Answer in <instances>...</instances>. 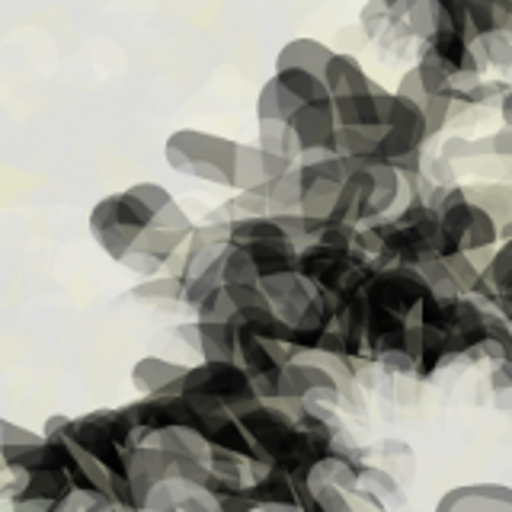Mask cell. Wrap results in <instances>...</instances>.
Masks as SVG:
<instances>
[{
  "instance_id": "cell-23",
  "label": "cell",
  "mask_w": 512,
  "mask_h": 512,
  "mask_svg": "<svg viewBox=\"0 0 512 512\" xmlns=\"http://www.w3.org/2000/svg\"><path fill=\"white\" fill-rule=\"evenodd\" d=\"M496 247H500V224H496L484 208L474 205L468 231L461 237V253H484V250H496Z\"/></svg>"
},
{
  "instance_id": "cell-1",
  "label": "cell",
  "mask_w": 512,
  "mask_h": 512,
  "mask_svg": "<svg viewBox=\"0 0 512 512\" xmlns=\"http://www.w3.org/2000/svg\"><path fill=\"white\" fill-rule=\"evenodd\" d=\"M237 144L240 141L202 132V128H176V132L167 135V141H164V157H167V167L176 173L231 189Z\"/></svg>"
},
{
  "instance_id": "cell-34",
  "label": "cell",
  "mask_w": 512,
  "mask_h": 512,
  "mask_svg": "<svg viewBox=\"0 0 512 512\" xmlns=\"http://www.w3.org/2000/svg\"><path fill=\"white\" fill-rule=\"evenodd\" d=\"M490 388L496 394H509L512 391V359L490 365Z\"/></svg>"
},
{
  "instance_id": "cell-24",
  "label": "cell",
  "mask_w": 512,
  "mask_h": 512,
  "mask_svg": "<svg viewBox=\"0 0 512 512\" xmlns=\"http://www.w3.org/2000/svg\"><path fill=\"white\" fill-rule=\"evenodd\" d=\"M474 48V58L480 64V71L484 68H509L512 64V36L509 32H490V36H480L471 42Z\"/></svg>"
},
{
  "instance_id": "cell-28",
  "label": "cell",
  "mask_w": 512,
  "mask_h": 512,
  "mask_svg": "<svg viewBox=\"0 0 512 512\" xmlns=\"http://www.w3.org/2000/svg\"><path fill=\"white\" fill-rule=\"evenodd\" d=\"M445 260V266H448V272H452V279H455V285H458V292L461 295H471L474 292V285L480 282V269L474 266V260L468 253H448V256H442Z\"/></svg>"
},
{
  "instance_id": "cell-27",
  "label": "cell",
  "mask_w": 512,
  "mask_h": 512,
  "mask_svg": "<svg viewBox=\"0 0 512 512\" xmlns=\"http://www.w3.org/2000/svg\"><path fill=\"white\" fill-rule=\"evenodd\" d=\"M192 314H196V320H205V324H231L237 311H234V304L228 298V288L221 285Z\"/></svg>"
},
{
  "instance_id": "cell-11",
  "label": "cell",
  "mask_w": 512,
  "mask_h": 512,
  "mask_svg": "<svg viewBox=\"0 0 512 512\" xmlns=\"http://www.w3.org/2000/svg\"><path fill=\"white\" fill-rule=\"evenodd\" d=\"M247 490L256 503V512H301L295 480L269 464H250Z\"/></svg>"
},
{
  "instance_id": "cell-32",
  "label": "cell",
  "mask_w": 512,
  "mask_h": 512,
  "mask_svg": "<svg viewBox=\"0 0 512 512\" xmlns=\"http://www.w3.org/2000/svg\"><path fill=\"white\" fill-rule=\"evenodd\" d=\"M176 509H180V512H221L218 509V500L208 490H192Z\"/></svg>"
},
{
  "instance_id": "cell-39",
  "label": "cell",
  "mask_w": 512,
  "mask_h": 512,
  "mask_svg": "<svg viewBox=\"0 0 512 512\" xmlns=\"http://www.w3.org/2000/svg\"><path fill=\"white\" fill-rule=\"evenodd\" d=\"M400 512H423V509H400Z\"/></svg>"
},
{
  "instance_id": "cell-31",
  "label": "cell",
  "mask_w": 512,
  "mask_h": 512,
  "mask_svg": "<svg viewBox=\"0 0 512 512\" xmlns=\"http://www.w3.org/2000/svg\"><path fill=\"white\" fill-rule=\"evenodd\" d=\"M100 503H106V500H93V496H87V493L71 490L52 512H93Z\"/></svg>"
},
{
  "instance_id": "cell-16",
  "label": "cell",
  "mask_w": 512,
  "mask_h": 512,
  "mask_svg": "<svg viewBox=\"0 0 512 512\" xmlns=\"http://www.w3.org/2000/svg\"><path fill=\"white\" fill-rule=\"evenodd\" d=\"M324 84L330 100H346V96H359L375 87V80L365 74L359 58H352L346 52H333L327 71H324Z\"/></svg>"
},
{
  "instance_id": "cell-8",
  "label": "cell",
  "mask_w": 512,
  "mask_h": 512,
  "mask_svg": "<svg viewBox=\"0 0 512 512\" xmlns=\"http://www.w3.org/2000/svg\"><path fill=\"white\" fill-rule=\"evenodd\" d=\"M420 64H429V68H436L448 77L484 74L474 58L471 42L452 29H439V32H432V36L420 39Z\"/></svg>"
},
{
  "instance_id": "cell-22",
  "label": "cell",
  "mask_w": 512,
  "mask_h": 512,
  "mask_svg": "<svg viewBox=\"0 0 512 512\" xmlns=\"http://www.w3.org/2000/svg\"><path fill=\"white\" fill-rule=\"evenodd\" d=\"M266 164H263V151L256 144H237V160H234V192L244 189H260L266 186Z\"/></svg>"
},
{
  "instance_id": "cell-3",
  "label": "cell",
  "mask_w": 512,
  "mask_h": 512,
  "mask_svg": "<svg viewBox=\"0 0 512 512\" xmlns=\"http://www.w3.org/2000/svg\"><path fill=\"white\" fill-rule=\"evenodd\" d=\"M180 394L202 397L208 404L228 410L231 416H244L256 404H263L256 394L250 375L237 362H199L189 365V372L180 384Z\"/></svg>"
},
{
  "instance_id": "cell-7",
  "label": "cell",
  "mask_w": 512,
  "mask_h": 512,
  "mask_svg": "<svg viewBox=\"0 0 512 512\" xmlns=\"http://www.w3.org/2000/svg\"><path fill=\"white\" fill-rule=\"evenodd\" d=\"M74 490L71 477L61 468H42L23 477H13L7 490L10 512H52Z\"/></svg>"
},
{
  "instance_id": "cell-5",
  "label": "cell",
  "mask_w": 512,
  "mask_h": 512,
  "mask_svg": "<svg viewBox=\"0 0 512 512\" xmlns=\"http://www.w3.org/2000/svg\"><path fill=\"white\" fill-rule=\"evenodd\" d=\"M173 477H180V458L164 452V448L144 442L125 452V484H128V493H132L135 512H144L148 493Z\"/></svg>"
},
{
  "instance_id": "cell-35",
  "label": "cell",
  "mask_w": 512,
  "mask_h": 512,
  "mask_svg": "<svg viewBox=\"0 0 512 512\" xmlns=\"http://www.w3.org/2000/svg\"><path fill=\"white\" fill-rule=\"evenodd\" d=\"M493 141V157L496 160H512V128L503 125V128H496V132L490 135Z\"/></svg>"
},
{
  "instance_id": "cell-26",
  "label": "cell",
  "mask_w": 512,
  "mask_h": 512,
  "mask_svg": "<svg viewBox=\"0 0 512 512\" xmlns=\"http://www.w3.org/2000/svg\"><path fill=\"white\" fill-rule=\"evenodd\" d=\"M416 272L423 276V282H426V288H429V295H436V298H458V295H461L442 256H426V260H423L420 266H416Z\"/></svg>"
},
{
  "instance_id": "cell-37",
  "label": "cell",
  "mask_w": 512,
  "mask_h": 512,
  "mask_svg": "<svg viewBox=\"0 0 512 512\" xmlns=\"http://www.w3.org/2000/svg\"><path fill=\"white\" fill-rule=\"evenodd\" d=\"M500 116H503V125L512 128V87H509V93L500 100Z\"/></svg>"
},
{
  "instance_id": "cell-17",
  "label": "cell",
  "mask_w": 512,
  "mask_h": 512,
  "mask_svg": "<svg viewBox=\"0 0 512 512\" xmlns=\"http://www.w3.org/2000/svg\"><path fill=\"white\" fill-rule=\"evenodd\" d=\"M464 192H468V199L477 208H484L496 224L512 221V183L480 180V183H464Z\"/></svg>"
},
{
  "instance_id": "cell-12",
  "label": "cell",
  "mask_w": 512,
  "mask_h": 512,
  "mask_svg": "<svg viewBox=\"0 0 512 512\" xmlns=\"http://www.w3.org/2000/svg\"><path fill=\"white\" fill-rule=\"evenodd\" d=\"M186 372H189L186 362L164 359V356H141L132 365V372H128V381H132L138 397H164V394H180Z\"/></svg>"
},
{
  "instance_id": "cell-20",
  "label": "cell",
  "mask_w": 512,
  "mask_h": 512,
  "mask_svg": "<svg viewBox=\"0 0 512 512\" xmlns=\"http://www.w3.org/2000/svg\"><path fill=\"white\" fill-rule=\"evenodd\" d=\"M132 298L138 304H151V308L183 304V279L180 276H167V272H160V276H151V279H141L132 288Z\"/></svg>"
},
{
  "instance_id": "cell-33",
  "label": "cell",
  "mask_w": 512,
  "mask_h": 512,
  "mask_svg": "<svg viewBox=\"0 0 512 512\" xmlns=\"http://www.w3.org/2000/svg\"><path fill=\"white\" fill-rule=\"evenodd\" d=\"M349 503H352V512H391L375 493H368L365 487L349 490Z\"/></svg>"
},
{
  "instance_id": "cell-10",
  "label": "cell",
  "mask_w": 512,
  "mask_h": 512,
  "mask_svg": "<svg viewBox=\"0 0 512 512\" xmlns=\"http://www.w3.org/2000/svg\"><path fill=\"white\" fill-rule=\"evenodd\" d=\"M432 512H512V487L496 480L461 484L445 490Z\"/></svg>"
},
{
  "instance_id": "cell-36",
  "label": "cell",
  "mask_w": 512,
  "mask_h": 512,
  "mask_svg": "<svg viewBox=\"0 0 512 512\" xmlns=\"http://www.w3.org/2000/svg\"><path fill=\"white\" fill-rule=\"evenodd\" d=\"M173 333L180 336V343H183V346H189L192 352H199V324H196V317L186 320V324H180Z\"/></svg>"
},
{
  "instance_id": "cell-15",
  "label": "cell",
  "mask_w": 512,
  "mask_h": 512,
  "mask_svg": "<svg viewBox=\"0 0 512 512\" xmlns=\"http://www.w3.org/2000/svg\"><path fill=\"white\" fill-rule=\"evenodd\" d=\"M330 58H333V48L327 42L301 36V39H292L279 48L276 71H308L314 77H324Z\"/></svg>"
},
{
  "instance_id": "cell-4",
  "label": "cell",
  "mask_w": 512,
  "mask_h": 512,
  "mask_svg": "<svg viewBox=\"0 0 512 512\" xmlns=\"http://www.w3.org/2000/svg\"><path fill=\"white\" fill-rule=\"evenodd\" d=\"M429 288L413 266H375V276L365 288V298L397 317H420V304Z\"/></svg>"
},
{
  "instance_id": "cell-9",
  "label": "cell",
  "mask_w": 512,
  "mask_h": 512,
  "mask_svg": "<svg viewBox=\"0 0 512 512\" xmlns=\"http://www.w3.org/2000/svg\"><path fill=\"white\" fill-rule=\"evenodd\" d=\"M288 128L295 132L298 144H301V154H311V151H330L336 154L333 141H336V112H333V100L327 103H308L295 109L288 116ZM301 160V157H298Z\"/></svg>"
},
{
  "instance_id": "cell-18",
  "label": "cell",
  "mask_w": 512,
  "mask_h": 512,
  "mask_svg": "<svg viewBox=\"0 0 512 512\" xmlns=\"http://www.w3.org/2000/svg\"><path fill=\"white\" fill-rule=\"evenodd\" d=\"M199 324V359L202 362H237V327L234 324Z\"/></svg>"
},
{
  "instance_id": "cell-30",
  "label": "cell",
  "mask_w": 512,
  "mask_h": 512,
  "mask_svg": "<svg viewBox=\"0 0 512 512\" xmlns=\"http://www.w3.org/2000/svg\"><path fill=\"white\" fill-rule=\"evenodd\" d=\"M215 500H218V509H221V512H256V503H253V496H250L247 484L231 487L228 493L215 496Z\"/></svg>"
},
{
  "instance_id": "cell-6",
  "label": "cell",
  "mask_w": 512,
  "mask_h": 512,
  "mask_svg": "<svg viewBox=\"0 0 512 512\" xmlns=\"http://www.w3.org/2000/svg\"><path fill=\"white\" fill-rule=\"evenodd\" d=\"M362 263H375L368 260L365 253H359L356 247L352 250H333V247H324V244H308L298 250V272L304 279H308L317 292H330L340 298V288L343 282L349 279V272L362 266Z\"/></svg>"
},
{
  "instance_id": "cell-29",
  "label": "cell",
  "mask_w": 512,
  "mask_h": 512,
  "mask_svg": "<svg viewBox=\"0 0 512 512\" xmlns=\"http://www.w3.org/2000/svg\"><path fill=\"white\" fill-rule=\"evenodd\" d=\"M42 439H45L42 432L26 429V426L13 423V420H4V416H0V445H36Z\"/></svg>"
},
{
  "instance_id": "cell-21",
  "label": "cell",
  "mask_w": 512,
  "mask_h": 512,
  "mask_svg": "<svg viewBox=\"0 0 512 512\" xmlns=\"http://www.w3.org/2000/svg\"><path fill=\"white\" fill-rule=\"evenodd\" d=\"M253 144L260 151H266V154H279V157L295 160V164H298V157H301V144H298L295 132L288 128V122H279V119L256 122V141Z\"/></svg>"
},
{
  "instance_id": "cell-2",
  "label": "cell",
  "mask_w": 512,
  "mask_h": 512,
  "mask_svg": "<svg viewBox=\"0 0 512 512\" xmlns=\"http://www.w3.org/2000/svg\"><path fill=\"white\" fill-rule=\"evenodd\" d=\"M154 212L144 205L138 196H132V189L109 192L100 202L90 208L87 215V231L93 237V244L100 247L112 263H122L128 253L138 247V240L144 231L154 224Z\"/></svg>"
},
{
  "instance_id": "cell-25",
  "label": "cell",
  "mask_w": 512,
  "mask_h": 512,
  "mask_svg": "<svg viewBox=\"0 0 512 512\" xmlns=\"http://www.w3.org/2000/svg\"><path fill=\"white\" fill-rule=\"evenodd\" d=\"M359 487H365L368 493H375L388 509L404 500V484H400L391 471H384L381 464H378V468H375V464H362Z\"/></svg>"
},
{
  "instance_id": "cell-19",
  "label": "cell",
  "mask_w": 512,
  "mask_h": 512,
  "mask_svg": "<svg viewBox=\"0 0 512 512\" xmlns=\"http://www.w3.org/2000/svg\"><path fill=\"white\" fill-rule=\"evenodd\" d=\"M266 208H269L272 218L301 212V173H298V167L266 183Z\"/></svg>"
},
{
  "instance_id": "cell-14",
  "label": "cell",
  "mask_w": 512,
  "mask_h": 512,
  "mask_svg": "<svg viewBox=\"0 0 512 512\" xmlns=\"http://www.w3.org/2000/svg\"><path fill=\"white\" fill-rule=\"evenodd\" d=\"M272 84H276V90H279V103H282L285 122L301 106H308V103H327L330 100L324 77H314L308 71H272Z\"/></svg>"
},
{
  "instance_id": "cell-13",
  "label": "cell",
  "mask_w": 512,
  "mask_h": 512,
  "mask_svg": "<svg viewBox=\"0 0 512 512\" xmlns=\"http://www.w3.org/2000/svg\"><path fill=\"white\" fill-rule=\"evenodd\" d=\"M391 100H394V93H388L378 84L368 93L346 96V100H333L336 125L340 128H388Z\"/></svg>"
},
{
  "instance_id": "cell-38",
  "label": "cell",
  "mask_w": 512,
  "mask_h": 512,
  "mask_svg": "<svg viewBox=\"0 0 512 512\" xmlns=\"http://www.w3.org/2000/svg\"><path fill=\"white\" fill-rule=\"evenodd\" d=\"M93 512H125V509H119V506H112V503H100Z\"/></svg>"
}]
</instances>
